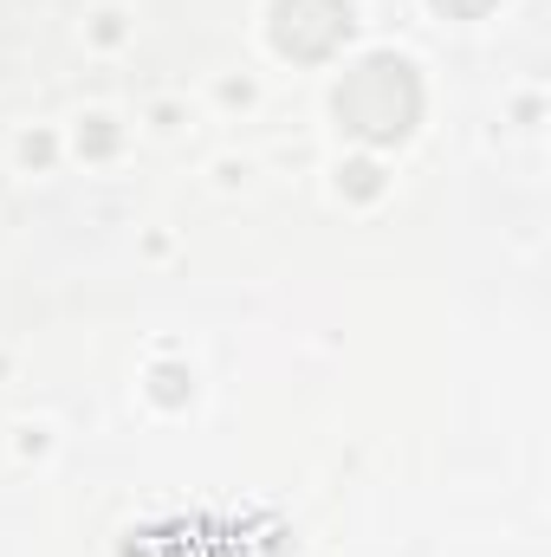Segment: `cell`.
<instances>
[{
    "label": "cell",
    "mask_w": 551,
    "mask_h": 557,
    "mask_svg": "<svg viewBox=\"0 0 551 557\" xmlns=\"http://www.w3.org/2000/svg\"><path fill=\"white\" fill-rule=\"evenodd\" d=\"M441 7H454V13H480L487 0H441Z\"/></svg>",
    "instance_id": "3957f363"
},
{
    "label": "cell",
    "mask_w": 551,
    "mask_h": 557,
    "mask_svg": "<svg viewBox=\"0 0 551 557\" xmlns=\"http://www.w3.org/2000/svg\"><path fill=\"white\" fill-rule=\"evenodd\" d=\"M351 13L344 0H279V46L298 52V59H318L344 39Z\"/></svg>",
    "instance_id": "7a4b0ae2"
},
{
    "label": "cell",
    "mask_w": 551,
    "mask_h": 557,
    "mask_svg": "<svg viewBox=\"0 0 551 557\" xmlns=\"http://www.w3.org/2000/svg\"><path fill=\"white\" fill-rule=\"evenodd\" d=\"M415 72L403 59H364L344 85H338V117L370 143H396L415 124Z\"/></svg>",
    "instance_id": "6da1fadb"
}]
</instances>
